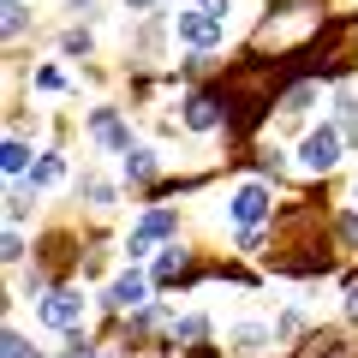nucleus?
I'll use <instances>...</instances> for the list:
<instances>
[{"mask_svg": "<svg viewBox=\"0 0 358 358\" xmlns=\"http://www.w3.org/2000/svg\"><path fill=\"white\" fill-rule=\"evenodd\" d=\"M36 322L42 329H78V322H84V299H78L72 287H60V293H48L36 305Z\"/></svg>", "mask_w": 358, "mask_h": 358, "instance_id": "obj_1", "label": "nucleus"}, {"mask_svg": "<svg viewBox=\"0 0 358 358\" xmlns=\"http://www.w3.org/2000/svg\"><path fill=\"white\" fill-rule=\"evenodd\" d=\"M299 162H305L310 173H329V167L341 162V131H334V126H317V131L305 138V150H299Z\"/></svg>", "mask_w": 358, "mask_h": 358, "instance_id": "obj_2", "label": "nucleus"}, {"mask_svg": "<svg viewBox=\"0 0 358 358\" xmlns=\"http://www.w3.org/2000/svg\"><path fill=\"white\" fill-rule=\"evenodd\" d=\"M221 24H227V18H215L209 6H197V13H179V42H192V48H209V42L221 36Z\"/></svg>", "mask_w": 358, "mask_h": 358, "instance_id": "obj_3", "label": "nucleus"}, {"mask_svg": "<svg viewBox=\"0 0 358 358\" xmlns=\"http://www.w3.org/2000/svg\"><path fill=\"white\" fill-rule=\"evenodd\" d=\"M173 227H179L173 209H150V215L138 221V233H131V257H150V245L162 239V233H173Z\"/></svg>", "mask_w": 358, "mask_h": 358, "instance_id": "obj_4", "label": "nucleus"}, {"mask_svg": "<svg viewBox=\"0 0 358 358\" xmlns=\"http://www.w3.org/2000/svg\"><path fill=\"white\" fill-rule=\"evenodd\" d=\"M263 215H268V192H263V185H239V197H233V221H239V227H257Z\"/></svg>", "mask_w": 358, "mask_h": 358, "instance_id": "obj_5", "label": "nucleus"}, {"mask_svg": "<svg viewBox=\"0 0 358 358\" xmlns=\"http://www.w3.org/2000/svg\"><path fill=\"white\" fill-rule=\"evenodd\" d=\"M215 120H221V102L209 96V90H197L192 102H185V126H192V131H209Z\"/></svg>", "mask_w": 358, "mask_h": 358, "instance_id": "obj_6", "label": "nucleus"}, {"mask_svg": "<svg viewBox=\"0 0 358 358\" xmlns=\"http://www.w3.org/2000/svg\"><path fill=\"white\" fill-rule=\"evenodd\" d=\"M143 293H150V287H143V275H120V281L108 287V305H114V310H138Z\"/></svg>", "mask_w": 358, "mask_h": 358, "instance_id": "obj_7", "label": "nucleus"}, {"mask_svg": "<svg viewBox=\"0 0 358 358\" xmlns=\"http://www.w3.org/2000/svg\"><path fill=\"white\" fill-rule=\"evenodd\" d=\"M90 131H96L102 143H114V150H131V131L120 126V120L108 114V108H96V120H90Z\"/></svg>", "mask_w": 358, "mask_h": 358, "instance_id": "obj_8", "label": "nucleus"}, {"mask_svg": "<svg viewBox=\"0 0 358 358\" xmlns=\"http://www.w3.org/2000/svg\"><path fill=\"white\" fill-rule=\"evenodd\" d=\"M60 173H66V167H60V155H42V162L30 167V185H36V192H42V185H60Z\"/></svg>", "mask_w": 358, "mask_h": 358, "instance_id": "obj_9", "label": "nucleus"}, {"mask_svg": "<svg viewBox=\"0 0 358 358\" xmlns=\"http://www.w3.org/2000/svg\"><path fill=\"white\" fill-rule=\"evenodd\" d=\"M310 102H317V84H299V90H287V96H281V114H305Z\"/></svg>", "mask_w": 358, "mask_h": 358, "instance_id": "obj_10", "label": "nucleus"}, {"mask_svg": "<svg viewBox=\"0 0 358 358\" xmlns=\"http://www.w3.org/2000/svg\"><path fill=\"white\" fill-rule=\"evenodd\" d=\"M126 167H131V179H150L155 173V155L150 150H126Z\"/></svg>", "mask_w": 358, "mask_h": 358, "instance_id": "obj_11", "label": "nucleus"}, {"mask_svg": "<svg viewBox=\"0 0 358 358\" xmlns=\"http://www.w3.org/2000/svg\"><path fill=\"white\" fill-rule=\"evenodd\" d=\"M263 341H268V329H233V346H239V352H257Z\"/></svg>", "mask_w": 358, "mask_h": 358, "instance_id": "obj_12", "label": "nucleus"}, {"mask_svg": "<svg viewBox=\"0 0 358 358\" xmlns=\"http://www.w3.org/2000/svg\"><path fill=\"white\" fill-rule=\"evenodd\" d=\"M0 162H6V173H24V167H30V150H24V143H6Z\"/></svg>", "mask_w": 358, "mask_h": 358, "instance_id": "obj_13", "label": "nucleus"}, {"mask_svg": "<svg viewBox=\"0 0 358 358\" xmlns=\"http://www.w3.org/2000/svg\"><path fill=\"white\" fill-rule=\"evenodd\" d=\"M334 233H341V245H352V251H358V215H352V209L334 221Z\"/></svg>", "mask_w": 358, "mask_h": 358, "instance_id": "obj_14", "label": "nucleus"}, {"mask_svg": "<svg viewBox=\"0 0 358 358\" xmlns=\"http://www.w3.org/2000/svg\"><path fill=\"white\" fill-rule=\"evenodd\" d=\"M6 358H42V352L24 341V334H6Z\"/></svg>", "mask_w": 358, "mask_h": 358, "instance_id": "obj_15", "label": "nucleus"}, {"mask_svg": "<svg viewBox=\"0 0 358 358\" xmlns=\"http://www.w3.org/2000/svg\"><path fill=\"white\" fill-rule=\"evenodd\" d=\"M179 268H185V257H162V263H155V281H173Z\"/></svg>", "mask_w": 358, "mask_h": 358, "instance_id": "obj_16", "label": "nucleus"}, {"mask_svg": "<svg viewBox=\"0 0 358 358\" xmlns=\"http://www.w3.org/2000/svg\"><path fill=\"white\" fill-rule=\"evenodd\" d=\"M30 24V18H24V6H18V0H6V30H13V36H18V30H24Z\"/></svg>", "mask_w": 358, "mask_h": 358, "instance_id": "obj_17", "label": "nucleus"}, {"mask_svg": "<svg viewBox=\"0 0 358 358\" xmlns=\"http://www.w3.org/2000/svg\"><path fill=\"white\" fill-rule=\"evenodd\" d=\"M66 358H96V346H90V341H72V346H66Z\"/></svg>", "mask_w": 358, "mask_h": 358, "instance_id": "obj_18", "label": "nucleus"}, {"mask_svg": "<svg viewBox=\"0 0 358 358\" xmlns=\"http://www.w3.org/2000/svg\"><path fill=\"white\" fill-rule=\"evenodd\" d=\"M346 317H358V281L346 287Z\"/></svg>", "mask_w": 358, "mask_h": 358, "instance_id": "obj_19", "label": "nucleus"}, {"mask_svg": "<svg viewBox=\"0 0 358 358\" xmlns=\"http://www.w3.org/2000/svg\"><path fill=\"white\" fill-rule=\"evenodd\" d=\"M192 358H215V352H209V346H192Z\"/></svg>", "mask_w": 358, "mask_h": 358, "instance_id": "obj_20", "label": "nucleus"}, {"mask_svg": "<svg viewBox=\"0 0 358 358\" xmlns=\"http://www.w3.org/2000/svg\"><path fill=\"white\" fill-rule=\"evenodd\" d=\"M126 6H131V13H138V6H150V0H126Z\"/></svg>", "mask_w": 358, "mask_h": 358, "instance_id": "obj_21", "label": "nucleus"}]
</instances>
